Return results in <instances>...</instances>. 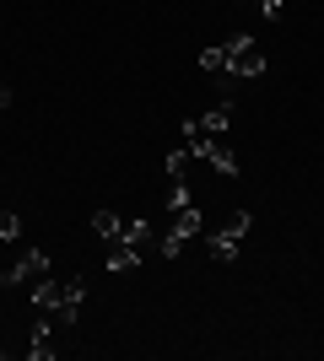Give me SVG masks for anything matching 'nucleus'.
Masks as SVG:
<instances>
[{"label": "nucleus", "instance_id": "obj_1", "mask_svg": "<svg viewBox=\"0 0 324 361\" xmlns=\"http://www.w3.org/2000/svg\"><path fill=\"white\" fill-rule=\"evenodd\" d=\"M260 71H265V49L254 44V38H227V75L254 81Z\"/></svg>", "mask_w": 324, "mask_h": 361}, {"label": "nucleus", "instance_id": "obj_2", "mask_svg": "<svg viewBox=\"0 0 324 361\" xmlns=\"http://www.w3.org/2000/svg\"><path fill=\"white\" fill-rule=\"evenodd\" d=\"M200 232V211L195 205H184V211H173V226H168V238H162V259H179L184 254V243Z\"/></svg>", "mask_w": 324, "mask_h": 361}, {"label": "nucleus", "instance_id": "obj_3", "mask_svg": "<svg viewBox=\"0 0 324 361\" xmlns=\"http://www.w3.org/2000/svg\"><path fill=\"white\" fill-rule=\"evenodd\" d=\"M244 238H248V211H238V216H232V221L211 238V254L222 259V264H232V259H238V243H244Z\"/></svg>", "mask_w": 324, "mask_h": 361}, {"label": "nucleus", "instance_id": "obj_4", "mask_svg": "<svg viewBox=\"0 0 324 361\" xmlns=\"http://www.w3.org/2000/svg\"><path fill=\"white\" fill-rule=\"evenodd\" d=\"M44 275H49V254H44V248H32V254H22L0 281H6V286H22V281H44Z\"/></svg>", "mask_w": 324, "mask_h": 361}, {"label": "nucleus", "instance_id": "obj_5", "mask_svg": "<svg viewBox=\"0 0 324 361\" xmlns=\"http://www.w3.org/2000/svg\"><path fill=\"white\" fill-rule=\"evenodd\" d=\"M140 259H146V248H136V243H124V238H119L114 248H108V259H103V264H108L114 275H124V270H136Z\"/></svg>", "mask_w": 324, "mask_h": 361}, {"label": "nucleus", "instance_id": "obj_6", "mask_svg": "<svg viewBox=\"0 0 324 361\" xmlns=\"http://www.w3.org/2000/svg\"><path fill=\"white\" fill-rule=\"evenodd\" d=\"M81 297H87V281H65V297H60V313H54V324H76V313H81Z\"/></svg>", "mask_w": 324, "mask_h": 361}, {"label": "nucleus", "instance_id": "obj_7", "mask_svg": "<svg viewBox=\"0 0 324 361\" xmlns=\"http://www.w3.org/2000/svg\"><path fill=\"white\" fill-rule=\"evenodd\" d=\"M60 297H65V281H49V275H44V281H38V291H32V307L54 318V313H60Z\"/></svg>", "mask_w": 324, "mask_h": 361}, {"label": "nucleus", "instance_id": "obj_8", "mask_svg": "<svg viewBox=\"0 0 324 361\" xmlns=\"http://www.w3.org/2000/svg\"><path fill=\"white\" fill-rule=\"evenodd\" d=\"M92 232H97V238H108V243H119V238H124V216L97 211V216H92Z\"/></svg>", "mask_w": 324, "mask_h": 361}, {"label": "nucleus", "instance_id": "obj_9", "mask_svg": "<svg viewBox=\"0 0 324 361\" xmlns=\"http://www.w3.org/2000/svg\"><path fill=\"white\" fill-rule=\"evenodd\" d=\"M227 124H232V103H222V108H211V114L200 119V130H205V135H216V140H222V135H227Z\"/></svg>", "mask_w": 324, "mask_h": 361}, {"label": "nucleus", "instance_id": "obj_10", "mask_svg": "<svg viewBox=\"0 0 324 361\" xmlns=\"http://www.w3.org/2000/svg\"><path fill=\"white\" fill-rule=\"evenodd\" d=\"M152 221H124V243H136V248H152Z\"/></svg>", "mask_w": 324, "mask_h": 361}, {"label": "nucleus", "instance_id": "obj_11", "mask_svg": "<svg viewBox=\"0 0 324 361\" xmlns=\"http://www.w3.org/2000/svg\"><path fill=\"white\" fill-rule=\"evenodd\" d=\"M28 356H32V361H49V356H54V345H49V329H44V324L32 329V345H28Z\"/></svg>", "mask_w": 324, "mask_h": 361}, {"label": "nucleus", "instance_id": "obj_12", "mask_svg": "<svg viewBox=\"0 0 324 361\" xmlns=\"http://www.w3.org/2000/svg\"><path fill=\"white\" fill-rule=\"evenodd\" d=\"M200 71H227V44H216V49H200Z\"/></svg>", "mask_w": 324, "mask_h": 361}, {"label": "nucleus", "instance_id": "obj_13", "mask_svg": "<svg viewBox=\"0 0 324 361\" xmlns=\"http://www.w3.org/2000/svg\"><path fill=\"white\" fill-rule=\"evenodd\" d=\"M189 205V189H184V178H173V195H168V211H184Z\"/></svg>", "mask_w": 324, "mask_h": 361}, {"label": "nucleus", "instance_id": "obj_14", "mask_svg": "<svg viewBox=\"0 0 324 361\" xmlns=\"http://www.w3.org/2000/svg\"><path fill=\"white\" fill-rule=\"evenodd\" d=\"M184 162H189V146H184V140H179V146L168 151V162H162V167H168V173H179V167H184Z\"/></svg>", "mask_w": 324, "mask_h": 361}, {"label": "nucleus", "instance_id": "obj_15", "mask_svg": "<svg viewBox=\"0 0 324 361\" xmlns=\"http://www.w3.org/2000/svg\"><path fill=\"white\" fill-rule=\"evenodd\" d=\"M16 232H22V221H16V216H11V211H0V238L11 243V238H16Z\"/></svg>", "mask_w": 324, "mask_h": 361}, {"label": "nucleus", "instance_id": "obj_16", "mask_svg": "<svg viewBox=\"0 0 324 361\" xmlns=\"http://www.w3.org/2000/svg\"><path fill=\"white\" fill-rule=\"evenodd\" d=\"M260 11L265 16H281V0H260Z\"/></svg>", "mask_w": 324, "mask_h": 361}, {"label": "nucleus", "instance_id": "obj_17", "mask_svg": "<svg viewBox=\"0 0 324 361\" xmlns=\"http://www.w3.org/2000/svg\"><path fill=\"white\" fill-rule=\"evenodd\" d=\"M0 108H11V87H0Z\"/></svg>", "mask_w": 324, "mask_h": 361}]
</instances>
